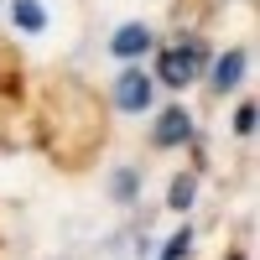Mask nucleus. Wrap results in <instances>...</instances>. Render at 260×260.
<instances>
[{"label":"nucleus","mask_w":260,"mask_h":260,"mask_svg":"<svg viewBox=\"0 0 260 260\" xmlns=\"http://www.w3.org/2000/svg\"><path fill=\"white\" fill-rule=\"evenodd\" d=\"M110 141V120H104V99L78 78H57L47 104H42V146L57 167H89L99 146Z\"/></svg>","instance_id":"obj_1"},{"label":"nucleus","mask_w":260,"mask_h":260,"mask_svg":"<svg viewBox=\"0 0 260 260\" xmlns=\"http://www.w3.org/2000/svg\"><path fill=\"white\" fill-rule=\"evenodd\" d=\"M6 16L16 52L31 62H62L83 37V0H11Z\"/></svg>","instance_id":"obj_2"},{"label":"nucleus","mask_w":260,"mask_h":260,"mask_svg":"<svg viewBox=\"0 0 260 260\" xmlns=\"http://www.w3.org/2000/svg\"><path fill=\"white\" fill-rule=\"evenodd\" d=\"M234 130H240V136H250V130H255V104H240V115H234Z\"/></svg>","instance_id":"obj_10"},{"label":"nucleus","mask_w":260,"mask_h":260,"mask_svg":"<svg viewBox=\"0 0 260 260\" xmlns=\"http://www.w3.org/2000/svg\"><path fill=\"white\" fill-rule=\"evenodd\" d=\"M187 245H192V234L182 229V234H177V240H172V245H167V260H182V255H187Z\"/></svg>","instance_id":"obj_11"},{"label":"nucleus","mask_w":260,"mask_h":260,"mask_svg":"<svg viewBox=\"0 0 260 260\" xmlns=\"http://www.w3.org/2000/svg\"><path fill=\"white\" fill-rule=\"evenodd\" d=\"M192 192H198V177H177V182H172V198H167V203H172V208H187V203H192Z\"/></svg>","instance_id":"obj_8"},{"label":"nucleus","mask_w":260,"mask_h":260,"mask_svg":"<svg viewBox=\"0 0 260 260\" xmlns=\"http://www.w3.org/2000/svg\"><path fill=\"white\" fill-rule=\"evenodd\" d=\"M110 187H115V203H130V198H136V172H115Z\"/></svg>","instance_id":"obj_9"},{"label":"nucleus","mask_w":260,"mask_h":260,"mask_svg":"<svg viewBox=\"0 0 260 260\" xmlns=\"http://www.w3.org/2000/svg\"><path fill=\"white\" fill-rule=\"evenodd\" d=\"M198 62H203V52H198V47H167L156 68H161V78L172 83V89H182V83L198 78Z\"/></svg>","instance_id":"obj_4"},{"label":"nucleus","mask_w":260,"mask_h":260,"mask_svg":"<svg viewBox=\"0 0 260 260\" xmlns=\"http://www.w3.org/2000/svg\"><path fill=\"white\" fill-rule=\"evenodd\" d=\"M187 136H192V115H187V110H177V104H172V110H161V115H156V130H151V141H156L161 151H167V146H187Z\"/></svg>","instance_id":"obj_6"},{"label":"nucleus","mask_w":260,"mask_h":260,"mask_svg":"<svg viewBox=\"0 0 260 260\" xmlns=\"http://www.w3.org/2000/svg\"><path fill=\"white\" fill-rule=\"evenodd\" d=\"M151 78H146V68H136V62H125V68L115 73V83H110V99H115V110L120 115H146L151 110Z\"/></svg>","instance_id":"obj_3"},{"label":"nucleus","mask_w":260,"mask_h":260,"mask_svg":"<svg viewBox=\"0 0 260 260\" xmlns=\"http://www.w3.org/2000/svg\"><path fill=\"white\" fill-rule=\"evenodd\" d=\"M245 62H250L245 52H224V57H219V68H213V94H229L234 83L245 78Z\"/></svg>","instance_id":"obj_7"},{"label":"nucleus","mask_w":260,"mask_h":260,"mask_svg":"<svg viewBox=\"0 0 260 260\" xmlns=\"http://www.w3.org/2000/svg\"><path fill=\"white\" fill-rule=\"evenodd\" d=\"M151 42H156V37H151L146 21H125V26L110 37V52H115L120 62H136V57H146V52H151Z\"/></svg>","instance_id":"obj_5"}]
</instances>
